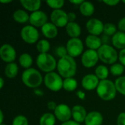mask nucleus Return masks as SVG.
Listing matches in <instances>:
<instances>
[{"mask_svg": "<svg viewBox=\"0 0 125 125\" xmlns=\"http://www.w3.org/2000/svg\"><path fill=\"white\" fill-rule=\"evenodd\" d=\"M64 0H50V1H46V4L48 6L53 9V10H61L64 5Z\"/></svg>", "mask_w": 125, "mask_h": 125, "instance_id": "34", "label": "nucleus"}, {"mask_svg": "<svg viewBox=\"0 0 125 125\" xmlns=\"http://www.w3.org/2000/svg\"><path fill=\"white\" fill-rule=\"evenodd\" d=\"M36 64L40 70L47 74L54 72L57 67V61L48 53H39L36 59Z\"/></svg>", "mask_w": 125, "mask_h": 125, "instance_id": "4", "label": "nucleus"}, {"mask_svg": "<svg viewBox=\"0 0 125 125\" xmlns=\"http://www.w3.org/2000/svg\"><path fill=\"white\" fill-rule=\"evenodd\" d=\"M18 70H19V68H18V64L15 62H12V63H9L6 64L4 67V74L6 78L9 79H12V78H15L18 75Z\"/></svg>", "mask_w": 125, "mask_h": 125, "instance_id": "25", "label": "nucleus"}, {"mask_svg": "<svg viewBox=\"0 0 125 125\" xmlns=\"http://www.w3.org/2000/svg\"><path fill=\"white\" fill-rule=\"evenodd\" d=\"M97 96L103 100L108 102L113 100L117 94L115 83L109 79L100 81L96 89Z\"/></svg>", "mask_w": 125, "mask_h": 125, "instance_id": "3", "label": "nucleus"}, {"mask_svg": "<svg viewBox=\"0 0 125 125\" xmlns=\"http://www.w3.org/2000/svg\"><path fill=\"white\" fill-rule=\"evenodd\" d=\"M103 123V116L97 111H93L88 113L84 122L85 125H102Z\"/></svg>", "mask_w": 125, "mask_h": 125, "instance_id": "17", "label": "nucleus"}, {"mask_svg": "<svg viewBox=\"0 0 125 125\" xmlns=\"http://www.w3.org/2000/svg\"><path fill=\"white\" fill-rule=\"evenodd\" d=\"M75 94L78 97V98H79L81 100H84L86 99V93L84 92H83L82 90H78L76 92Z\"/></svg>", "mask_w": 125, "mask_h": 125, "instance_id": "43", "label": "nucleus"}, {"mask_svg": "<svg viewBox=\"0 0 125 125\" xmlns=\"http://www.w3.org/2000/svg\"><path fill=\"white\" fill-rule=\"evenodd\" d=\"M4 80L3 78H0V89H3L4 87Z\"/></svg>", "mask_w": 125, "mask_h": 125, "instance_id": "49", "label": "nucleus"}, {"mask_svg": "<svg viewBox=\"0 0 125 125\" xmlns=\"http://www.w3.org/2000/svg\"><path fill=\"white\" fill-rule=\"evenodd\" d=\"M101 40H102V42H103V44H107L108 45V41L109 40V37L103 34V37H101Z\"/></svg>", "mask_w": 125, "mask_h": 125, "instance_id": "47", "label": "nucleus"}, {"mask_svg": "<svg viewBox=\"0 0 125 125\" xmlns=\"http://www.w3.org/2000/svg\"><path fill=\"white\" fill-rule=\"evenodd\" d=\"M103 2L108 6L114 7V6H116L120 2V1L119 0H105V1H103Z\"/></svg>", "mask_w": 125, "mask_h": 125, "instance_id": "40", "label": "nucleus"}, {"mask_svg": "<svg viewBox=\"0 0 125 125\" xmlns=\"http://www.w3.org/2000/svg\"><path fill=\"white\" fill-rule=\"evenodd\" d=\"M44 78L41 73L35 68H29L23 70L21 75L23 83L28 88L33 89H38L43 83Z\"/></svg>", "mask_w": 125, "mask_h": 125, "instance_id": "2", "label": "nucleus"}, {"mask_svg": "<svg viewBox=\"0 0 125 125\" xmlns=\"http://www.w3.org/2000/svg\"><path fill=\"white\" fill-rule=\"evenodd\" d=\"M58 73L64 79L74 78L77 73V63L74 58L69 55L59 59L57 62Z\"/></svg>", "mask_w": 125, "mask_h": 125, "instance_id": "1", "label": "nucleus"}, {"mask_svg": "<svg viewBox=\"0 0 125 125\" xmlns=\"http://www.w3.org/2000/svg\"><path fill=\"white\" fill-rule=\"evenodd\" d=\"M117 31H118L117 26L114 23H105L104 29H103V34L112 37Z\"/></svg>", "mask_w": 125, "mask_h": 125, "instance_id": "32", "label": "nucleus"}, {"mask_svg": "<svg viewBox=\"0 0 125 125\" xmlns=\"http://www.w3.org/2000/svg\"><path fill=\"white\" fill-rule=\"evenodd\" d=\"M12 125H29V121L25 116L18 115L13 119Z\"/></svg>", "mask_w": 125, "mask_h": 125, "instance_id": "35", "label": "nucleus"}, {"mask_svg": "<svg viewBox=\"0 0 125 125\" xmlns=\"http://www.w3.org/2000/svg\"><path fill=\"white\" fill-rule=\"evenodd\" d=\"M100 81L94 74L89 73L83 77L81 80V86L86 91H93L97 89Z\"/></svg>", "mask_w": 125, "mask_h": 125, "instance_id": "15", "label": "nucleus"}, {"mask_svg": "<svg viewBox=\"0 0 125 125\" xmlns=\"http://www.w3.org/2000/svg\"><path fill=\"white\" fill-rule=\"evenodd\" d=\"M18 63L20 66L25 70L31 68L33 64V58L28 53H23L18 57Z\"/></svg>", "mask_w": 125, "mask_h": 125, "instance_id": "26", "label": "nucleus"}, {"mask_svg": "<svg viewBox=\"0 0 125 125\" xmlns=\"http://www.w3.org/2000/svg\"><path fill=\"white\" fill-rule=\"evenodd\" d=\"M48 15L42 10H38L30 14L29 23L35 28H42L45 23H48Z\"/></svg>", "mask_w": 125, "mask_h": 125, "instance_id": "14", "label": "nucleus"}, {"mask_svg": "<svg viewBox=\"0 0 125 125\" xmlns=\"http://www.w3.org/2000/svg\"><path fill=\"white\" fill-rule=\"evenodd\" d=\"M85 44L88 49L97 51L103 45V42L99 36L89 34L85 38Z\"/></svg>", "mask_w": 125, "mask_h": 125, "instance_id": "19", "label": "nucleus"}, {"mask_svg": "<svg viewBox=\"0 0 125 125\" xmlns=\"http://www.w3.org/2000/svg\"><path fill=\"white\" fill-rule=\"evenodd\" d=\"M119 63H121L123 66L125 67V48L121 50L119 52Z\"/></svg>", "mask_w": 125, "mask_h": 125, "instance_id": "39", "label": "nucleus"}, {"mask_svg": "<svg viewBox=\"0 0 125 125\" xmlns=\"http://www.w3.org/2000/svg\"><path fill=\"white\" fill-rule=\"evenodd\" d=\"M117 28L119 29V31H122V32H125V17L122 18L117 24Z\"/></svg>", "mask_w": 125, "mask_h": 125, "instance_id": "38", "label": "nucleus"}, {"mask_svg": "<svg viewBox=\"0 0 125 125\" xmlns=\"http://www.w3.org/2000/svg\"><path fill=\"white\" fill-rule=\"evenodd\" d=\"M0 2L2 3V4H9V3H11L12 1L11 0H0Z\"/></svg>", "mask_w": 125, "mask_h": 125, "instance_id": "50", "label": "nucleus"}, {"mask_svg": "<svg viewBox=\"0 0 125 125\" xmlns=\"http://www.w3.org/2000/svg\"><path fill=\"white\" fill-rule=\"evenodd\" d=\"M97 53L100 60L106 64H114L119 59V53L116 49L109 44H103L98 50Z\"/></svg>", "mask_w": 125, "mask_h": 125, "instance_id": "5", "label": "nucleus"}, {"mask_svg": "<svg viewBox=\"0 0 125 125\" xmlns=\"http://www.w3.org/2000/svg\"><path fill=\"white\" fill-rule=\"evenodd\" d=\"M63 78L56 72L45 74L43 79L45 86L51 91L56 92L63 89Z\"/></svg>", "mask_w": 125, "mask_h": 125, "instance_id": "6", "label": "nucleus"}, {"mask_svg": "<svg viewBox=\"0 0 125 125\" xmlns=\"http://www.w3.org/2000/svg\"><path fill=\"white\" fill-rule=\"evenodd\" d=\"M4 124V114L2 111H0V125Z\"/></svg>", "mask_w": 125, "mask_h": 125, "instance_id": "48", "label": "nucleus"}, {"mask_svg": "<svg viewBox=\"0 0 125 125\" xmlns=\"http://www.w3.org/2000/svg\"><path fill=\"white\" fill-rule=\"evenodd\" d=\"M125 66H123L121 63H117V62L111 65L109 68L110 73L114 76H118V77L122 76V75L125 72Z\"/></svg>", "mask_w": 125, "mask_h": 125, "instance_id": "31", "label": "nucleus"}, {"mask_svg": "<svg viewBox=\"0 0 125 125\" xmlns=\"http://www.w3.org/2000/svg\"><path fill=\"white\" fill-rule=\"evenodd\" d=\"M20 3L23 10L27 12H31V13L40 10L42 4L39 0H21Z\"/></svg>", "mask_w": 125, "mask_h": 125, "instance_id": "22", "label": "nucleus"}, {"mask_svg": "<svg viewBox=\"0 0 125 125\" xmlns=\"http://www.w3.org/2000/svg\"><path fill=\"white\" fill-rule=\"evenodd\" d=\"M17 57V53L15 48L8 43L3 44L0 48V58L1 59L7 63L14 62Z\"/></svg>", "mask_w": 125, "mask_h": 125, "instance_id": "11", "label": "nucleus"}, {"mask_svg": "<svg viewBox=\"0 0 125 125\" xmlns=\"http://www.w3.org/2000/svg\"><path fill=\"white\" fill-rule=\"evenodd\" d=\"M53 114L57 120L64 123L71 120L72 108H70V107L67 104L60 103L53 111Z\"/></svg>", "mask_w": 125, "mask_h": 125, "instance_id": "12", "label": "nucleus"}, {"mask_svg": "<svg viewBox=\"0 0 125 125\" xmlns=\"http://www.w3.org/2000/svg\"><path fill=\"white\" fill-rule=\"evenodd\" d=\"M20 35L22 39V40L29 45L35 44L37 43L40 40V33L37 28L31 25H26L23 27H22Z\"/></svg>", "mask_w": 125, "mask_h": 125, "instance_id": "7", "label": "nucleus"}, {"mask_svg": "<svg viewBox=\"0 0 125 125\" xmlns=\"http://www.w3.org/2000/svg\"><path fill=\"white\" fill-rule=\"evenodd\" d=\"M122 3H124V4H125V1H122Z\"/></svg>", "mask_w": 125, "mask_h": 125, "instance_id": "51", "label": "nucleus"}, {"mask_svg": "<svg viewBox=\"0 0 125 125\" xmlns=\"http://www.w3.org/2000/svg\"><path fill=\"white\" fill-rule=\"evenodd\" d=\"M65 30L70 38H79L81 34V27L76 22H69L65 27Z\"/></svg>", "mask_w": 125, "mask_h": 125, "instance_id": "20", "label": "nucleus"}, {"mask_svg": "<svg viewBox=\"0 0 125 125\" xmlns=\"http://www.w3.org/2000/svg\"><path fill=\"white\" fill-rule=\"evenodd\" d=\"M112 46L116 49L122 50L125 48V32L118 31L111 37Z\"/></svg>", "mask_w": 125, "mask_h": 125, "instance_id": "21", "label": "nucleus"}, {"mask_svg": "<svg viewBox=\"0 0 125 125\" xmlns=\"http://www.w3.org/2000/svg\"><path fill=\"white\" fill-rule=\"evenodd\" d=\"M51 22L58 28L66 27L69 23L67 12L64 10H53L50 15Z\"/></svg>", "mask_w": 125, "mask_h": 125, "instance_id": "9", "label": "nucleus"}, {"mask_svg": "<svg viewBox=\"0 0 125 125\" xmlns=\"http://www.w3.org/2000/svg\"><path fill=\"white\" fill-rule=\"evenodd\" d=\"M55 54L59 59H61L65 56H67L68 54H67V51L66 46H64V45L57 46L55 49Z\"/></svg>", "mask_w": 125, "mask_h": 125, "instance_id": "36", "label": "nucleus"}, {"mask_svg": "<svg viewBox=\"0 0 125 125\" xmlns=\"http://www.w3.org/2000/svg\"><path fill=\"white\" fill-rule=\"evenodd\" d=\"M7 125L6 124H1V125Z\"/></svg>", "mask_w": 125, "mask_h": 125, "instance_id": "52", "label": "nucleus"}, {"mask_svg": "<svg viewBox=\"0 0 125 125\" xmlns=\"http://www.w3.org/2000/svg\"><path fill=\"white\" fill-rule=\"evenodd\" d=\"M94 5L91 1H83V2L79 6L80 13L85 17H90L94 13Z\"/></svg>", "mask_w": 125, "mask_h": 125, "instance_id": "24", "label": "nucleus"}, {"mask_svg": "<svg viewBox=\"0 0 125 125\" xmlns=\"http://www.w3.org/2000/svg\"><path fill=\"white\" fill-rule=\"evenodd\" d=\"M66 48L67 54L75 59L83 54L84 46L80 38H70L67 42Z\"/></svg>", "mask_w": 125, "mask_h": 125, "instance_id": "8", "label": "nucleus"}, {"mask_svg": "<svg viewBox=\"0 0 125 125\" xmlns=\"http://www.w3.org/2000/svg\"><path fill=\"white\" fill-rule=\"evenodd\" d=\"M78 87V81L74 78H64L63 81V89L69 92H72L76 90Z\"/></svg>", "mask_w": 125, "mask_h": 125, "instance_id": "29", "label": "nucleus"}, {"mask_svg": "<svg viewBox=\"0 0 125 125\" xmlns=\"http://www.w3.org/2000/svg\"><path fill=\"white\" fill-rule=\"evenodd\" d=\"M56 118L52 113H45L43 114L40 119L39 125H55Z\"/></svg>", "mask_w": 125, "mask_h": 125, "instance_id": "28", "label": "nucleus"}, {"mask_svg": "<svg viewBox=\"0 0 125 125\" xmlns=\"http://www.w3.org/2000/svg\"><path fill=\"white\" fill-rule=\"evenodd\" d=\"M57 105H57L54 101H49V102H48V103H47V108H48V109L49 111H54L56 110Z\"/></svg>", "mask_w": 125, "mask_h": 125, "instance_id": "41", "label": "nucleus"}, {"mask_svg": "<svg viewBox=\"0 0 125 125\" xmlns=\"http://www.w3.org/2000/svg\"><path fill=\"white\" fill-rule=\"evenodd\" d=\"M36 48L40 53H47L51 49V44L48 40L42 39L36 43Z\"/></svg>", "mask_w": 125, "mask_h": 125, "instance_id": "30", "label": "nucleus"}, {"mask_svg": "<svg viewBox=\"0 0 125 125\" xmlns=\"http://www.w3.org/2000/svg\"><path fill=\"white\" fill-rule=\"evenodd\" d=\"M61 125H81V124L73 121V120H70L68 122H64V123H62Z\"/></svg>", "mask_w": 125, "mask_h": 125, "instance_id": "44", "label": "nucleus"}, {"mask_svg": "<svg viewBox=\"0 0 125 125\" xmlns=\"http://www.w3.org/2000/svg\"><path fill=\"white\" fill-rule=\"evenodd\" d=\"M100 60L97 51L87 49L81 55V63L86 68L94 67Z\"/></svg>", "mask_w": 125, "mask_h": 125, "instance_id": "10", "label": "nucleus"}, {"mask_svg": "<svg viewBox=\"0 0 125 125\" xmlns=\"http://www.w3.org/2000/svg\"><path fill=\"white\" fill-rule=\"evenodd\" d=\"M29 17L30 15L23 9H18L15 10L12 13V18L13 20L18 23H26L29 22Z\"/></svg>", "mask_w": 125, "mask_h": 125, "instance_id": "23", "label": "nucleus"}, {"mask_svg": "<svg viewBox=\"0 0 125 125\" xmlns=\"http://www.w3.org/2000/svg\"><path fill=\"white\" fill-rule=\"evenodd\" d=\"M34 93L35 95L37 96H39V97H41V96H43L44 95V93L42 90L39 89H34Z\"/></svg>", "mask_w": 125, "mask_h": 125, "instance_id": "45", "label": "nucleus"}, {"mask_svg": "<svg viewBox=\"0 0 125 125\" xmlns=\"http://www.w3.org/2000/svg\"><path fill=\"white\" fill-rule=\"evenodd\" d=\"M114 83L117 92L123 96H125V76L118 77L115 80Z\"/></svg>", "mask_w": 125, "mask_h": 125, "instance_id": "33", "label": "nucleus"}, {"mask_svg": "<svg viewBox=\"0 0 125 125\" xmlns=\"http://www.w3.org/2000/svg\"><path fill=\"white\" fill-rule=\"evenodd\" d=\"M67 16H68V21L69 22H75V20L77 18V15L75 12H70L67 13Z\"/></svg>", "mask_w": 125, "mask_h": 125, "instance_id": "42", "label": "nucleus"}, {"mask_svg": "<svg viewBox=\"0 0 125 125\" xmlns=\"http://www.w3.org/2000/svg\"><path fill=\"white\" fill-rule=\"evenodd\" d=\"M116 125H125V112H122L119 114L116 119Z\"/></svg>", "mask_w": 125, "mask_h": 125, "instance_id": "37", "label": "nucleus"}, {"mask_svg": "<svg viewBox=\"0 0 125 125\" xmlns=\"http://www.w3.org/2000/svg\"><path fill=\"white\" fill-rule=\"evenodd\" d=\"M109 73H110L109 69L104 64L98 65L94 70V75L98 78L100 81L108 79Z\"/></svg>", "mask_w": 125, "mask_h": 125, "instance_id": "27", "label": "nucleus"}, {"mask_svg": "<svg viewBox=\"0 0 125 125\" xmlns=\"http://www.w3.org/2000/svg\"><path fill=\"white\" fill-rule=\"evenodd\" d=\"M70 2L74 5L80 6L83 2V0H73V1H70Z\"/></svg>", "mask_w": 125, "mask_h": 125, "instance_id": "46", "label": "nucleus"}, {"mask_svg": "<svg viewBox=\"0 0 125 125\" xmlns=\"http://www.w3.org/2000/svg\"><path fill=\"white\" fill-rule=\"evenodd\" d=\"M104 23L98 18H90L86 23V29L89 34L99 36L103 34Z\"/></svg>", "mask_w": 125, "mask_h": 125, "instance_id": "13", "label": "nucleus"}, {"mask_svg": "<svg viewBox=\"0 0 125 125\" xmlns=\"http://www.w3.org/2000/svg\"><path fill=\"white\" fill-rule=\"evenodd\" d=\"M87 114H88L85 108L81 105H76L72 108L73 120L79 124H81L85 122Z\"/></svg>", "mask_w": 125, "mask_h": 125, "instance_id": "16", "label": "nucleus"}, {"mask_svg": "<svg viewBox=\"0 0 125 125\" xmlns=\"http://www.w3.org/2000/svg\"><path fill=\"white\" fill-rule=\"evenodd\" d=\"M41 32L45 38L53 39L57 37L59 30L58 27H56L51 22H48L41 28Z\"/></svg>", "mask_w": 125, "mask_h": 125, "instance_id": "18", "label": "nucleus"}]
</instances>
